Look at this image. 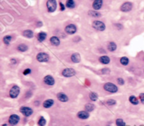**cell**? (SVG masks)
<instances>
[{"label": "cell", "instance_id": "obj_1", "mask_svg": "<svg viewBox=\"0 0 144 126\" xmlns=\"http://www.w3.org/2000/svg\"><path fill=\"white\" fill-rule=\"evenodd\" d=\"M104 89L108 92V93H115L118 92V87L115 85L114 83H107L104 85Z\"/></svg>", "mask_w": 144, "mask_h": 126}, {"label": "cell", "instance_id": "obj_2", "mask_svg": "<svg viewBox=\"0 0 144 126\" xmlns=\"http://www.w3.org/2000/svg\"><path fill=\"white\" fill-rule=\"evenodd\" d=\"M20 93V87H18L17 85H14L11 87V89L9 90V97L11 98H16L19 96Z\"/></svg>", "mask_w": 144, "mask_h": 126}, {"label": "cell", "instance_id": "obj_3", "mask_svg": "<svg viewBox=\"0 0 144 126\" xmlns=\"http://www.w3.org/2000/svg\"><path fill=\"white\" fill-rule=\"evenodd\" d=\"M20 111L23 115L25 116V117H30V116H31L34 113L33 109H32L31 108L26 107V106H22L21 108H20Z\"/></svg>", "mask_w": 144, "mask_h": 126}, {"label": "cell", "instance_id": "obj_4", "mask_svg": "<svg viewBox=\"0 0 144 126\" xmlns=\"http://www.w3.org/2000/svg\"><path fill=\"white\" fill-rule=\"evenodd\" d=\"M93 27L99 31H104L105 30V24L101 21L95 20L93 22Z\"/></svg>", "mask_w": 144, "mask_h": 126}, {"label": "cell", "instance_id": "obj_5", "mask_svg": "<svg viewBox=\"0 0 144 126\" xmlns=\"http://www.w3.org/2000/svg\"><path fill=\"white\" fill-rule=\"evenodd\" d=\"M47 10L50 13L54 12L56 9V0H48L46 3Z\"/></svg>", "mask_w": 144, "mask_h": 126}, {"label": "cell", "instance_id": "obj_6", "mask_svg": "<svg viewBox=\"0 0 144 126\" xmlns=\"http://www.w3.org/2000/svg\"><path fill=\"white\" fill-rule=\"evenodd\" d=\"M36 60L39 62H47L49 61V56L45 52H40L36 56Z\"/></svg>", "mask_w": 144, "mask_h": 126}, {"label": "cell", "instance_id": "obj_7", "mask_svg": "<svg viewBox=\"0 0 144 126\" xmlns=\"http://www.w3.org/2000/svg\"><path fill=\"white\" fill-rule=\"evenodd\" d=\"M75 74H76V72L74 69H73V68H65V69L62 72V75L65 77H73Z\"/></svg>", "mask_w": 144, "mask_h": 126}, {"label": "cell", "instance_id": "obj_8", "mask_svg": "<svg viewBox=\"0 0 144 126\" xmlns=\"http://www.w3.org/2000/svg\"><path fill=\"white\" fill-rule=\"evenodd\" d=\"M20 122V117L17 114H12L9 118V124L12 126L16 125Z\"/></svg>", "mask_w": 144, "mask_h": 126}, {"label": "cell", "instance_id": "obj_9", "mask_svg": "<svg viewBox=\"0 0 144 126\" xmlns=\"http://www.w3.org/2000/svg\"><path fill=\"white\" fill-rule=\"evenodd\" d=\"M76 31H77V27H76L75 24H68L65 28V32L68 35H73L74 33H76Z\"/></svg>", "mask_w": 144, "mask_h": 126}, {"label": "cell", "instance_id": "obj_10", "mask_svg": "<svg viewBox=\"0 0 144 126\" xmlns=\"http://www.w3.org/2000/svg\"><path fill=\"white\" fill-rule=\"evenodd\" d=\"M132 9V3L131 2H126L121 6V10L122 12H129Z\"/></svg>", "mask_w": 144, "mask_h": 126}, {"label": "cell", "instance_id": "obj_11", "mask_svg": "<svg viewBox=\"0 0 144 126\" xmlns=\"http://www.w3.org/2000/svg\"><path fill=\"white\" fill-rule=\"evenodd\" d=\"M77 116H78V118L80 119H83V120L88 119L89 118V113L85 111V110H83V111H79L78 113Z\"/></svg>", "mask_w": 144, "mask_h": 126}, {"label": "cell", "instance_id": "obj_12", "mask_svg": "<svg viewBox=\"0 0 144 126\" xmlns=\"http://www.w3.org/2000/svg\"><path fill=\"white\" fill-rule=\"evenodd\" d=\"M43 81H44V83L48 86H53L55 84V79L50 75L45 76L44 77V79H43Z\"/></svg>", "mask_w": 144, "mask_h": 126}, {"label": "cell", "instance_id": "obj_13", "mask_svg": "<svg viewBox=\"0 0 144 126\" xmlns=\"http://www.w3.org/2000/svg\"><path fill=\"white\" fill-rule=\"evenodd\" d=\"M56 98H57L58 100L60 101V102H62V103H66L68 101V97L67 96V95L65 94V93H59L56 94Z\"/></svg>", "mask_w": 144, "mask_h": 126}, {"label": "cell", "instance_id": "obj_14", "mask_svg": "<svg viewBox=\"0 0 144 126\" xmlns=\"http://www.w3.org/2000/svg\"><path fill=\"white\" fill-rule=\"evenodd\" d=\"M42 105L45 108H52L53 105H54V100L52 99V98L46 99V100H45L44 102H43Z\"/></svg>", "mask_w": 144, "mask_h": 126}, {"label": "cell", "instance_id": "obj_15", "mask_svg": "<svg viewBox=\"0 0 144 126\" xmlns=\"http://www.w3.org/2000/svg\"><path fill=\"white\" fill-rule=\"evenodd\" d=\"M102 5H103V0H94L93 3V8L94 10H99L101 9Z\"/></svg>", "mask_w": 144, "mask_h": 126}, {"label": "cell", "instance_id": "obj_16", "mask_svg": "<svg viewBox=\"0 0 144 126\" xmlns=\"http://www.w3.org/2000/svg\"><path fill=\"white\" fill-rule=\"evenodd\" d=\"M71 60L73 63H78L81 61V56L79 53H73L71 56Z\"/></svg>", "mask_w": 144, "mask_h": 126}, {"label": "cell", "instance_id": "obj_17", "mask_svg": "<svg viewBox=\"0 0 144 126\" xmlns=\"http://www.w3.org/2000/svg\"><path fill=\"white\" fill-rule=\"evenodd\" d=\"M50 42L54 46H58L60 45V39L58 37H56V36H52L50 39Z\"/></svg>", "mask_w": 144, "mask_h": 126}, {"label": "cell", "instance_id": "obj_18", "mask_svg": "<svg viewBox=\"0 0 144 126\" xmlns=\"http://www.w3.org/2000/svg\"><path fill=\"white\" fill-rule=\"evenodd\" d=\"M100 62L102 63V64H109L110 62H111V59H110V57L109 56H100Z\"/></svg>", "mask_w": 144, "mask_h": 126}, {"label": "cell", "instance_id": "obj_19", "mask_svg": "<svg viewBox=\"0 0 144 126\" xmlns=\"http://www.w3.org/2000/svg\"><path fill=\"white\" fill-rule=\"evenodd\" d=\"M108 50H109L110 51H111V52H113V51H115V50L117 48V45L115 43V42H110L109 44H108Z\"/></svg>", "mask_w": 144, "mask_h": 126}, {"label": "cell", "instance_id": "obj_20", "mask_svg": "<svg viewBox=\"0 0 144 126\" xmlns=\"http://www.w3.org/2000/svg\"><path fill=\"white\" fill-rule=\"evenodd\" d=\"M84 108H85V111L90 113V112L94 111V108H95V107H94V105L93 104H89H89H85Z\"/></svg>", "mask_w": 144, "mask_h": 126}, {"label": "cell", "instance_id": "obj_21", "mask_svg": "<svg viewBox=\"0 0 144 126\" xmlns=\"http://www.w3.org/2000/svg\"><path fill=\"white\" fill-rule=\"evenodd\" d=\"M23 35L26 38H32L34 36V33L32 30H24V31L23 32Z\"/></svg>", "mask_w": 144, "mask_h": 126}, {"label": "cell", "instance_id": "obj_22", "mask_svg": "<svg viewBox=\"0 0 144 126\" xmlns=\"http://www.w3.org/2000/svg\"><path fill=\"white\" fill-rule=\"evenodd\" d=\"M129 101H130V103L132 104H133V105H137L138 104H139V101H138V99L135 96H130V98H129Z\"/></svg>", "mask_w": 144, "mask_h": 126}, {"label": "cell", "instance_id": "obj_23", "mask_svg": "<svg viewBox=\"0 0 144 126\" xmlns=\"http://www.w3.org/2000/svg\"><path fill=\"white\" fill-rule=\"evenodd\" d=\"M17 49H18L19 51H21V52H24V51H26L28 50V46H27L26 45H24V44H20V45H18Z\"/></svg>", "mask_w": 144, "mask_h": 126}, {"label": "cell", "instance_id": "obj_24", "mask_svg": "<svg viewBox=\"0 0 144 126\" xmlns=\"http://www.w3.org/2000/svg\"><path fill=\"white\" fill-rule=\"evenodd\" d=\"M45 38H46V34L45 32H40L39 35H38V40H39V41L41 42L44 41Z\"/></svg>", "mask_w": 144, "mask_h": 126}, {"label": "cell", "instance_id": "obj_25", "mask_svg": "<svg viewBox=\"0 0 144 126\" xmlns=\"http://www.w3.org/2000/svg\"><path fill=\"white\" fill-rule=\"evenodd\" d=\"M89 14L91 17H94V18H99V17L101 16V14H100V13L94 10H90L89 12Z\"/></svg>", "mask_w": 144, "mask_h": 126}, {"label": "cell", "instance_id": "obj_26", "mask_svg": "<svg viewBox=\"0 0 144 126\" xmlns=\"http://www.w3.org/2000/svg\"><path fill=\"white\" fill-rule=\"evenodd\" d=\"M120 62L121 63V65H123V66H127L129 64V59L126 56H123L120 59Z\"/></svg>", "mask_w": 144, "mask_h": 126}, {"label": "cell", "instance_id": "obj_27", "mask_svg": "<svg viewBox=\"0 0 144 126\" xmlns=\"http://www.w3.org/2000/svg\"><path fill=\"white\" fill-rule=\"evenodd\" d=\"M45 124H46V120L43 116H41L39 119V121H38V125L39 126H45Z\"/></svg>", "mask_w": 144, "mask_h": 126}, {"label": "cell", "instance_id": "obj_28", "mask_svg": "<svg viewBox=\"0 0 144 126\" xmlns=\"http://www.w3.org/2000/svg\"><path fill=\"white\" fill-rule=\"evenodd\" d=\"M89 98L91 101H97L98 100V94L96 93H89Z\"/></svg>", "mask_w": 144, "mask_h": 126}, {"label": "cell", "instance_id": "obj_29", "mask_svg": "<svg viewBox=\"0 0 144 126\" xmlns=\"http://www.w3.org/2000/svg\"><path fill=\"white\" fill-rule=\"evenodd\" d=\"M12 41V37L10 35H6L3 37V43L5 45H9V43Z\"/></svg>", "mask_w": 144, "mask_h": 126}, {"label": "cell", "instance_id": "obj_30", "mask_svg": "<svg viewBox=\"0 0 144 126\" xmlns=\"http://www.w3.org/2000/svg\"><path fill=\"white\" fill-rule=\"evenodd\" d=\"M66 5H67V7L69 8V9H73V8L75 7V3L73 0H67Z\"/></svg>", "mask_w": 144, "mask_h": 126}, {"label": "cell", "instance_id": "obj_31", "mask_svg": "<svg viewBox=\"0 0 144 126\" xmlns=\"http://www.w3.org/2000/svg\"><path fill=\"white\" fill-rule=\"evenodd\" d=\"M115 125H116V126H126L124 120L121 119H117L115 120Z\"/></svg>", "mask_w": 144, "mask_h": 126}, {"label": "cell", "instance_id": "obj_32", "mask_svg": "<svg viewBox=\"0 0 144 126\" xmlns=\"http://www.w3.org/2000/svg\"><path fill=\"white\" fill-rule=\"evenodd\" d=\"M116 104V101L114 100V99H109V100L106 101V104L108 105V106H113V105H115Z\"/></svg>", "mask_w": 144, "mask_h": 126}, {"label": "cell", "instance_id": "obj_33", "mask_svg": "<svg viewBox=\"0 0 144 126\" xmlns=\"http://www.w3.org/2000/svg\"><path fill=\"white\" fill-rule=\"evenodd\" d=\"M110 72H111V70L108 69V68H104V69L101 70L102 74H110Z\"/></svg>", "mask_w": 144, "mask_h": 126}, {"label": "cell", "instance_id": "obj_34", "mask_svg": "<svg viewBox=\"0 0 144 126\" xmlns=\"http://www.w3.org/2000/svg\"><path fill=\"white\" fill-rule=\"evenodd\" d=\"M30 73H31V70H30V68H27V69H25V70L24 71V72H23V74H24V76L29 75Z\"/></svg>", "mask_w": 144, "mask_h": 126}, {"label": "cell", "instance_id": "obj_35", "mask_svg": "<svg viewBox=\"0 0 144 126\" xmlns=\"http://www.w3.org/2000/svg\"><path fill=\"white\" fill-rule=\"evenodd\" d=\"M117 83H118L119 85H124V83H125V81L122 79V78H118L117 79Z\"/></svg>", "mask_w": 144, "mask_h": 126}, {"label": "cell", "instance_id": "obj_36", "mask_svg": "<svg viewBox=\"0 0 144 126\" xmlns=\"http://www.w3.org/2000/svg\"><path fill=\"white\" fill-rule=\"evenodd\" d=\"M139 98H140L141 102L144 104V93H141V94H140V96H139Z\"/></svg>", "mask_w": 144, "mask_h": 126}, {"label": "cell", "instance_id": "obj_37", "mask_svg": "<svg viewBox=\"0 0 144 126\" xmlns=\"http://www.w3.org/2000/svg\"><path fill=\"white\" fill-rule=\"evenodd\" d=\"M60 8H61V10H62V11L65 9V7H64L63 3H60Z\"/></svg>", "mask_w": 144, "mask_h": 126}, {"label": "cell", "instance_id": "obj_38", "mask_svg": "<svg viewBox=\"0 0 144 126\" xmlns=\"http://www.w3.org/2000/svg\"><path fill=\"white\" fill-rule=\"evenodd\" d=\"M11 62H12V63H14V64L16 63V61H15L14 59H12V61H11Z\"/></svg>", "mask_w": 144, "mask_h": 126}, {"label": "cell", "instance_id": "obj_39", "mask_svg": "<svg viewBox=\"0 0 144 126\" xmlns=\"http://www.w3.org/2000/svg\"><path fill=\"white\" fill-rule=\"evenodd\" d=\"M38 25H42V23H41V22H39V23H38Z\"/></svg>", "mask_w": 144, "mask_h": 126}, {"label": "cell", "instance_id": "obj_40", "mask_svg": "<svg viewBox=\"0 0 144 126\" xmlns=\"http://www.w3.org/2000/svg\"><path fill=\"white\" fill-rule=\"evenodd\" d=\"M140 126H144V125H140Z\"/></svg>", "mask_w": 144, "mask_h": 126}, {"label": "cell", "instance_id": "obj_41", "mask_svg": "<svg viewBox=\"0 0 144 126\" xmlns=\"http://www.w3.org/2000/svg\"><path fill=\"white\" fill-rule=\"evenodd\" d=\"M85 126H89V125H85Z\"/></svg>", "mask_w": 144, "mask_h": 126}, {"label": "cell", "instance_id": "obj_42", "mask_svg": "<svg viewBox=\"0 0 144 126\" xmlns=\"http://www.w3.org/2000/svg\"><path fill=\"white\" fill-rule=\"evenodd\" d=\"M126 126H130V125H126Z\"/></svg>", "mask_w": 144, "mask_h": 126}]
</instances>
